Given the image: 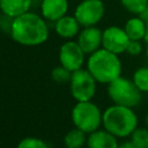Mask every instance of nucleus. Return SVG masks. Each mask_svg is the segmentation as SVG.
<instances>
[{
	"label": "nucleus",
	"instance_id": "1",
	"mask_svg": "<svg viewBox=\"0 0 148 148\" xmlns=\"http://www.w3.org/2000/svg\"><path fill=\"white\" fill-rule=\"evenodd\" d=\"M9 30L12 38L25 46L40 45L49 38V28L44 17L30 12L14 17Z\"/></svg>",
	"mask_w": 148,
	"mask_h": 148
},
{
	"label": "nucleus",
	"instance_id": "2",
	"mask_svg": "<svg viewBox=\"0 0 148 148\" xmlns=\"http://www.w3.org/2000/svg\"><path fill=\"white\" fill-rule=\"evenodd\" d=\"M87 69L97 82L109 84L120 76L121 61L118 54L102 47L89 56Z\"/></svg>",
	"mask_w": 148,
	"mask_h": 148
},
{
	"label": "nucleus",
	"instance_id": "3",
	"mask_svg": "<svg viewBox=\"0 0 148 148\" xmlns=\"http://www.w3.org/2000/svg\"><path fill=\"white\" fill-rule=\"evenodd\" d=\"M102 125L117 138H126L138 127V117L132 108L113 104L103 112Z\"/></svg>",
	"mask_w": 148,
	"mask_h": 148
},
{
	"label": "nucleus",
	"instance_id": "4",
	"mask_svg": "<svg viewBox=\"0 0 148 148\" xmlns=\"http://www.w3.org/2000/svg\"><path fill=\"white\" fill-rule=\"evenodd\" d=\"M142 91L135 86L133 80L121 75L108 84V95L114 104L134 108L141 102Z\"/></svg>",
	"mask_w": 148,
	"mask_h": 148
},
{
	"label": "nucleus",
	"instance_id": "5",
	"mask_svg": "<svg viewBox=\"0 0 148 148\" xmlns=\"http://www.w3.org/2000/svg\"><path fill=\"white\" fill-rule=\"evenodd\" d=\"M103 113L91 101L77 102L72 109V120L75 127L84 133H91L99 128Z\"/></svg>",
	"mask_w": 148,
	"mask_h": 148
},
{
	"label": "nucleus",
	"instance_id": "6",
	"mask_svg": "<svg viewBox=\"0 0 148 148\" xmlns=\"http://www.w3.org/2000/svg\"><path fill=\"white\" fill-rule=\"evenodd\" d=\"M96 80L88 69H77L72 73L69 81L71 94L77 102L91 101L96 92Z\"/></svg>",
	"mask_w": 148,
	"mask_h": 148
},
{
	"label": "nucleus",
	"instance_id": "7",
	"mask_svg": "<svg viewBox=\"0 0 148 148\" xmlns=\"http://www.w3.org/2000/svg\"><path fill=\"white\" fill-rule=\"evenodd\" d=\"M105 7L102 0H83L74 12V16L83 27L96 25L104 16Z\"/></svg>",
	"mask_w": 148,
	"mask_h": 148
},
{
	"label": "nucleus",
	"instance_id": "8",
	"mask_svg": "<svg viewBox=\"0 0 148 148\" xmlns=\"http://www.w3.org/2000/svg\"><path fill=\"white\" fill-rule=\"evenodd\" d=\"M130 37L127 36L124 28L111 25L103 30L102 35V47L116 53L120 54L126 52L127 45L130 43Z\"/></svg>",
	"mask_w": 148,
	"mask_h": 148
},
{
	"label": "nucleus",
	"instance_id": "9",
	"mask_svg": "<svg viewBox=\"0 0 148 148\" xmlns=\"http://www.w3.org/2000/svg\"><path fill=\"white\" fill-rule=\"evenodd\" d=\"M84 52L79 45L77 42H66L61 45L59 50V61L60 65L69 69L71 72H75L80 69L84 62Z\"/></svg>",
	"mask_w": 148,
	"mask_h": 148
},
{
	"label": "nucleus",
	"instance_id": "10",
	"mask_svg": "<svg viewBox=\"0 0 148 148\" xmlns=\"http://www.w3.org/2000/svg\"><path fill=\"white\" fill-rule=\"evenodd\" d=\"M102 35L103 31H101L95 25L84 27V29L79 34L77 43L86 54H91L98 49H101Z\"/></svg>",
	"mask_w": 148,
	"mask_h": 148
},
{
	"label": "nucleus",
	"instance_id": "11",
	"mask_svg": "<svg viewBox=\"0 0 148 148\" xmlns=\"http://www.w3.org/2000/svg\"><path fill=\"white\" fill-rule=\"evenodd\" d=\"M68 10V0H42V16L49 21H57Z\"/></svg>",
	"mask_w": 148,
	"mask_h": 148
},
{
	"label": "nucleus",
	"instance_id": "12",
	"mask_svg": "<svg viewBox=\"0 0 148 148\" xmlns=\"http://www.w3.org/2000/svg\"><path fill=\"white\" fill-rule=\"evenodd\" d=\"M88 148H118L117 136L104 130H96L89 133L87 139Z\"/></svg>",
	"mask_w": 148,
	"mask_h": 148
},
{
	"label": "nucleus",
	"instance_id": "13",
	"mask_svg": "<svg viewBox=\"0 0 148 148\" xmlns=\"http://www.w3.org/2000/svg\"><path fill=\"white\" fill-rule=\"evenodd\" d=\"M56 32L62 38H72L77 35L80 29V23L75 16L65 15L56 21Z\"/></svg>",
	"mask_w": 148,
	"mask_h": 148
},
{
	"label": "nucleus",
	"instance_id": "14",
	"mask_svg": "<svg viewBox=\"0 0 148 148\" xmlns=\"http://www.w3.org/2000/svg\"><path fill=\"white\" fill-rule=\"evenodd\" d=\"M31 0H0V10L8 17H17L29 10Z\"/></svg>",
	"mask_w": 148,
	"mask_h": 148
},
{
	"label": "nucleus",
	"instance_id": "15",
	"mask_svg": "<svg viewBox=\"0 0 148 148\" xmlns=\"http://www.w3.org/2000/svg\"><path fill=\"white\" fill-rule=\"evenodd\" d=\"M131 40H142L146 34V23L142 16H133L128 18L124 27Z\"/></svg>",
	"mask_w": 148,
	"mask_h": 148
},
{
	"label": "nucleus",
	"instance_id": "16",
	"mask_svg": "<svg viewBox=\"0 0 148 148\" xmlns=\"http://www.w3.org/2000/svg\"><path fill=\"white\" fill-rule=\"evenodd\" d=\"M86 141V133L77 127L68 131L64 138V143L66 148H82Z\"/></svg>",
	"mask_w": 148,
	"mask_h": 148
},
{
	"label": "nucleus",
	"instance_id": "17",
	"mask_svg": "<svg viewBox=\"0 0 148 148\" xmlns=\"http://www.w3.org/2000/svg\"><path fill=\"white\" fill-rule=\"evenodd\" d=\"M121 6L130 13L143 15L148 10V0H120Z\"/></svg>",
	"mask_w": 148,
	"mask_h": 148
},
{
	"label": "nucleus",
	"instance_id": "18",
	"mask_svg": "<svg viewBox=\"0 0 148 148\" xmlns=\"http://www.w3.org/2000/svg\"><path fill=\"white\" fill-rule=\"evenodd\" d=\"M131 141L138 148H148V128L136 127L131 134Z\"/></svg>",
	"mask_w": 148,
	"mask_h": 148
},
{
	"label": "nucleus",
	"instance_id": "19",
	"mask_svg": "<svg viewBox=\"0 0 148 148\" xmlns=\"http://www.w3.org/2000/svg\"><path fill=\"white\" fill-rule=\"evenodd\" d=\"M133 82L142 91H148V67L138 68L133 74Z\"/></svg>",
	"mask_w": 148,
	"mask_h": 148
},
{
	"label": "nucleus",
	"instance_id": "20",
	"mask_svg": "<svg viewBox=\"0 0 148 148\" xmlns=\"http://www.w3.org/2000/svg\"><path fill=\"white\" fill-rule=\"evenodd\" d=\"M72 73L69 69H67L66 67L64 66H58V67H54L51 72V77L54 82H58V83H64V82H69L71 81V77H72Z\"/></svg>",
	"mask_w": 148,
	"mask_h": 148
},
{
	"label": "nucleus",
	"instance_id": "21",
	"mask_svg": "<svg viewBox=\"0 0 148 148\" xmlns=\"http://www.w3.org/2000/svg\"><path fill=\"white\" fill-rule=\"evenodd\" d=\"M17 148H49L46 142L42 139L34 138V136H27L23 138L18 145Z\"/></svg>",
	"mask_w": 148,
	"mask_h": 148
},
{
	"label": "nucleus",
	"instance_id": "22",
	"mask_svg": "<svg viewBox=\"0 0 148 148\" xmlns=\"http://www.w3.org/2000/svg\"><path fill=\"white\" fill-rule=\"evenodd\" d=\"M126 52L131 56H139L142 52V44L141 40H130Z\"/></svg>",
	"mask_w": 148,
	"mask_h": 148
},
{
	"label": "nucleus",
	"instance_id": "23",
	"mask_svg": "<svg viewBox=\"0 0 148 148\" xmlns=\"http://www.w3.org/2000/svg\"><path fill=\"white\" fill-rule=\"evenodd\" d=\"M142 17H143V20H145V23H146V34H145V38H143V40L146 42V44L148 43V10L143 14V15H141Z\"/></svg>",
	"mask_w": 148,
	"mask_h": 148
},
{
	"label": "nucleus",
	"instance_id": "24",
	"mask_svg": "<svg viewBox=\"0 0 148 148\" xmlns=\"http://www.w3.org/2000/svg\"><path fill=\"white\" fill-rule=\"evenodd\" d=\"M118 148H138V147L130 140V141H125V142L120 143V145L118 146Z\"/></svg>",
	"mask_w": 148,
	"mask_h": 148
},
{
	"label": "nucleus",
	"instance_id": "25",
	"mask_svg": "<svg viewBox=\"0 0 148 148\" xmlns=\"http://www.w3.org/2000/svg\"><path fill=\"white\" fill-rule=\"evenodd\" d=\"M146 54H147V57H148V43H147V46H146Z\"/></svg>",
	"mask_w": 148,
	"mask_h": 148
},
{
	"label": "nucleus",
	"instance_id": "26",
	"mask_svg": "<svg viewBox=\"0 0 148 148\" xmlns=\"http://www.w3.org/2000/svg\"><path fill=\"white\" fill-rule=\"evenodd\" d=\"M146 124H147V126H148V114H147V117H146Z\"/></svg>",
	"mask_w": 148,
	"mask_h": 148
}]
</instances>
